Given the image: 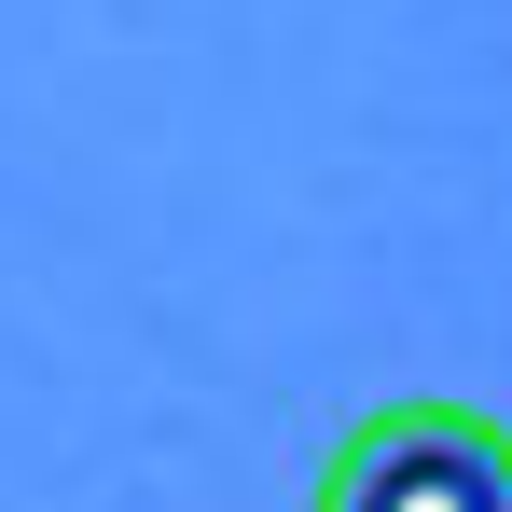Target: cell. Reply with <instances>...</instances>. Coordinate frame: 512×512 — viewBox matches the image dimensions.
<instances>
[{
    "label": "cell",
    "mask_w": 512,
    "mask_h": 512,
    "mask_svg": "<svg viewBox=\"0 0 512 512\" xmlns=\"http://www.w3.org/2000/svg\"><path fill=\"white\" fill-rule=\"evenodd\" d=\"M319 512H512V429L471 402H374L319 457Z\"/></svg>",
    "instance_id": "6da1fadb"
}]
</instances>
